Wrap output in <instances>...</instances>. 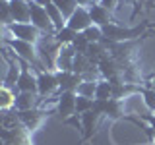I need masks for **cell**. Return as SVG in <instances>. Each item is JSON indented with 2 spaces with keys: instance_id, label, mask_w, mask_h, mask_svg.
Segmentation results:
<instances>
[{
  "instance_id": "1",
  "label": "cell",
  "mask_w": 155,
  "mask_h": 145,
  "mask_svg": "<svg viewBox=\"0 0 155 145\" xmlns=\"http://www.w3.org/2000/svg\"><path fill=\"white\" fill-rule=\"evenodd\" d=\"M4 47H8L14 54L19 56L21 60H25L29 66L41 68V70L45 68L39 62V50H37V45H33V43L19 41V39H14V37H4Z\"/></svg>"
},
{
  "instance_id": "2",
  "label": "cell",
  "mask_w": 155,
  "mask_h": 145,
  "mask_svg": "<svg viewBox=\"0 0 155 145\" xmlns=\"http://www.w3.org/2000/svg\"><path fill=\"white\" fill-rule=\"evenodd\" d=\"M145 27H147V23H142V25H138V27H124V25H120L118 21H114V23H109V25H105L101 29H103L105 39H109V41L130 43V41H134V39H138L140 35H143Z\"/></svg>"
},
{
  "instance_id": "3",
  "label": "cell",
  "mask_w": 155,
  "mask_h": 145,
  "mask_svg": "<svg viewBox=\"0 0 155 145\" xmlns=\"http://www.w3.org/2000/svg\"><path fill=\"white\" fill-rule=\"evenodd\" d=\"M37 74V93L39 97H52L56 91H60V83H58L56 72L52 70H41V68H33Z\"/></svg>"
},
{
  "instance_id": "4",
  "label": "cell",
  "mask_w": 155,
  "mask_h": 145,
  "mask_svg": "<svg viewBox=\"0 0 155 145\" xmlns=\"http://www.w3.org/2000/svg\"><path fill=\"white\" fill-rule=\"evenodd\" d=\"M103 120V114L97 112L95 108L87 110L85 114H80V130H81V139L78 141L76 145H84L85 141L93 139V135L99 128V122Z\"/></svg>"
},
{
  "instance_id": "5",
  "label": "cell",
  "mask_w": 155,
  "mask_h": 145,
  "mask_svg": "<svg viewBox=\"0 0 155 145\" xmlns=\"http://www.w3.org/2000/svg\"><path fill=\"white\" fill-rule=\"evenodd\" d=\"M4 29H6L14 39L27 41V43H33V45H37V43L43 39V33L39 31L33 23H12V25H8Z\"/></svg>"
},
{
  "instance_id": "6",
  "label": "cell",
  "mask_w": 155,
  "mask_h": 145,
  "mask_svg": "<svg viewBox=\"0 0 155 145\" xmlns=\"http://www.w3.org/2000/svg\"><path fill=\"white\" fill-rule=\"evenodd\" d=\"M29 2H31V23L43 33V35H54L56 29H54L51 18H48V14H47V8L39 6L33 0H29Z\"/></svg>"
},
{
  "instance_id": "7",
  "label": "cell",
  "mask_w": 155,
  "mask_h": 145,
  "mask_svg": "<svg viewBox=\"0 0 155 145\" xmlns=\"http://www.w3.org/2000/svg\"><path fill=\"white\" fill-rule=\"evenodd\" d=\"M18 62L21 66V74H19L18 81H16V89L18 91H25V93H37V74L25 60L18 56ZM39 95V93H37Z\"/></svg>"
},
{
  "instance_id": "8",
  "label": "cell",
  "mask_w": 155,
  "mask_h": 145,
  "mask_svg": "<svg viewBox=\"0 0 155 145\" xmlns=\"http://www.w3.org/2000/svg\"><path fill=\"white\" fill-rule=\"evenodd\" d=\"M76 99H78V93L76 91H64V93H58V99H56V114L60 116V120L72 118L76 116Z\"/></svg>"
},
{
  "instance_id": "9",
  "label": "cell",
  "mask_w": 155,
  "mask_h": 145,
  "mask_svg": "<svg viewBox=\"0 0 155 145\" xmlns=\"http://www.w3.org/2000/svg\"><path fill=\"white\" fill-rule=\"evenodd\" d=\"M16 116H18L19 124H21L27 132H35L39 126L43 124L47 112L41 110L39 106H35V108H29V110H16Z\"/></svg>"
},
{
  "instance_id": "10",
  "label": "cell",
  "mask_w": 155,
  "mask_h": 145,
  "mask_svg": "<svg viewBox=\"0 0 155 145\" xmlns=\"http://www.w3.org/2000/svg\"><path fill=\"white\" fill-rule=\"evenodd\" d=\"M66 25L70 27V29H74L76 33H84L87 27L93 25V21H91V16H89V10L84 8V6H80L70 18L66 19Z\"/></svg>"
},
{
  "instance_id": "11",
  "label": "cell",
  "mask_w": 155,
  "mask_h": 145,
  "mask_svg": "<svg viewBox=\"0 0 155 145\" xmlns=\"http://www.w3.org/2000/svg\"><path fill=\"white\" fill-rule=\"evenodd\" d=\"M87 10H89V16H91L93 25L105 27V25H109V23H114V21H116L114 16H113V12H110V10H107L105 6H101L99 2L93 4V6H89Z\"/></svg>"
},
{
  "instance_id": "12",
  "label": "cell",
  "mask_w": 155,
  "mask_h": 145,
  "mask_svg": "<svg viewBox=\"0 0 155 145\" xmlns=\"http://www.w3.org/2000/svg\"><path fill=\"white\" fill-rule=\"evenodd\" d=\"M58 83H60V91L58 93H64V91H76L78 85L84 81V76L74 74V72H56Z\"/></svg>"
},
{
  "instance_id": "13",
  "label": "cell",
  "mask_w": 155,
  "mask_h": 145,
  "mask_svg": "<svg viewBox=\"0 0 155 145\" xmlns=\"http://www.w3.org/2000/svg\"><path fill=\"white\" fill-rule=\"evenodd\" d=\"M39 97L37 93H25V91H18L16 95V103H14V110H29L35 108L39 105Z\"/></svg>"
},
{
  "instance_id": "14",
  "label": "cell",
  "mask_w": 155,
  "mask_h": 145,
  "mask_svg": "<svg viewBox=\"0 0 155 145\" xmlns=\"http://www.w3.org/2000/svg\"><path fill=\"white\" fill-rule=\"evenodd\" d=\"M47 8V14H48V18H51V21H52V25H54L56 31H60V29H64L66 27V18L62 16V12L58 10L54 4H48Z\"/></svg>"
},
{
  "instance_id": "15",
  "label": "cell",
  "mask_w": 155,
  "mask_h": 145,
  "mask_svg": "<svg viewBox=\"0 0 155 145\" xmlns=\"http://www.w3.org/2000/svg\"><path fill=\"white\" fill-rule=\"evenodd\" d=\"M16 89H12V87H6L2 85V91H0V106H2V110L6 112V110L14 108V103H16Z\"/></svg>"
},
{
  "instance_id": "16",
  "label": "cell",
  "mask_w": 155,
  "mask_h": 145,
  "mask_svg": "<svg viewBox=\"0 0 155 145\" xmlns=\"http://www.w3.org/2000/svg\"><path fill=\"white\" fill-rule=\"evenodd\" d=\"M95 99H101V101L113 99V83H110L109 79H99V81H97Z\"/></svg>"
},
{
  "instance_id": "17",
  "label": "cell",
  "mask_w": 155,
  "mask_h": 145,
  "mask_svg": "<svg viewBox=\"0 0 155 145\" xmlns=\"http://www.w3.org/2000/svg\"><path fill=\"white\" fill-rule=\"evenodd\" d=\"M140 95H142V101L145 105V108L149 110V112H155V89L153 87H140Z\"/></svg>"
},
{
  "instance_id": "18",
  "label": "cell",
  "mask_w": 155,
  "mask_h": 145,
  "mask_svg": "<svg viewBox=\"0 0 155 145\" xmlns=\"http://www.w3.org/2000/svg\"><path fill=\"white\" fill-rule=\"evenodd\" d=\"M54 6L60 10L62 16L68 19L78 8H80V4H78V0H54Z\"/></svg>"
},
{
  "instance_id": "19",
  "label": "cell",
  "mask_w": 155,
  "mask_h": 145,
  "mask_svg": "<svg viewBox=\"0 0 155 145\" xmlns=\"http://www.w3.org/2000/svg\"><path fill=\"white\" fill-rule=\"evenodd\" d=\"M78 33L74 31V29H70V27H64V29H60V31H56L54 33V41L58 43V45H72V41L76 39Z\"/></svg>"
},
{
  "instance_id": "20",
  "label": "cell",
  "mask_w": 155,
  "mask_h": 145,
  "mask_svg": "<svg viewBox=\"0 0 155 145\" xmlns=\"http://www.w3.org/2000/svg\"><path fill=\"white\" fill-rule=\"evenodd\" d=\"M95 91H97V81H81L78 85L76 93L81 97H89V99H95Z\"/></svg>"
},
{
  "instance_id": "21",
  "label": "cell",
  "mask_w": 155,
  "mask_h": 145,
  "mask_svg": "<svg viewBox=\"0 0 155 145\" xmlns=\"http://www.w3.org/2000/svg\"><path fill=\"white\" fill-rule=\"evenodd\" d=\"M93 105H95V99H89V97L78 95V99H76V114H78V116H80V114H85L87 110L93 108Z\"/></svg>"
},
{
  "instance_id": "22",
  "label": "cell",
  "mask_w": 155,
  "mask_h": 145,
  "mask_svg": "<svg viewBox=\"0 0 155 145\" xmlns=\"http://www.w3.org/2000/svg\"><path fill=\"white\" fill-rule=\"evenodd\" d=\"M89 45H91V43L87 41V37L84 35V33H78L76 39L72 41V47H74V50L78 52V54H85L87 48H89Z\"/></svg>"
},
{
  "instance_id": "23",
  "label": "cell",
  "mask_w": 155,
  "mask_h": 145,
  "mask_svg": "<svg viewBox=\"0 0 155 145\" xmlns=\"http://www.w3.org/2000/svg\"><path fill=\"white\" fill-rule=\"evenodd\" d=\"M84 35L87 37V41H89V43H101V41L105 39L103 29H101L99 25H91V27H87L85 31H84Z\"/></svg>"
},
{
  "instance_id": "24",
  "label": "cell",
  "mask_w": 155,
  "mask_h": 145,
  "mask_svg": "<svg viewBox=\"0 0 155 145\" xmlns=\"http://www.w3.org/2000/svg\"><path fill=\"white\" fill-rule=\"evenodd\" d=\"M140 118L153 130V137H155V114H140Z\"/></svg>"
},
{
  "instance_id": "25",
  "label": "cell",
  "mask_w": 155,
  "mask_h": 145,
  "mask_svg": "<svg viewBox=\"0 0 155 145\" xmlns=\"http://www.w3.org/2000/svg\"><path fill=\"white\" fill-rule=\"evenodd\" d=\"M99 4H101V6H105L107 10H110V12L114 14L116 6H118V0H99Z\"/></svg>"
},
{
  "instance_id": "26",
  "label": "cell",
  "mask_w": 155,
  "mask_h": 145,
  "mask_svg": "<svg viewBox=\"0 0 155 145\" xmlns=\"http://www.w3.org/2000/svg\"><path fill=\"white\" fill-rule=\"evenodd\" d=\"M99 0H78V4L80 6H84V8H89V6H93V4H97Z\"/></svg>"
},
{
  "instance_id": "27",
  "label": "cell",
  "mask_w": 155,
  "mask_h": 145,
  "mask_svg": "<svg viewBox=\"0 0 155 145\" xmlns=\"http://www.w3.org/2000/svg\"><path fill=\"white\" fill-rule=\"evenodd\" d=\"M33 2L39 6H48V4H54V0H33Z\"/></svg>"
}]
</instances>
